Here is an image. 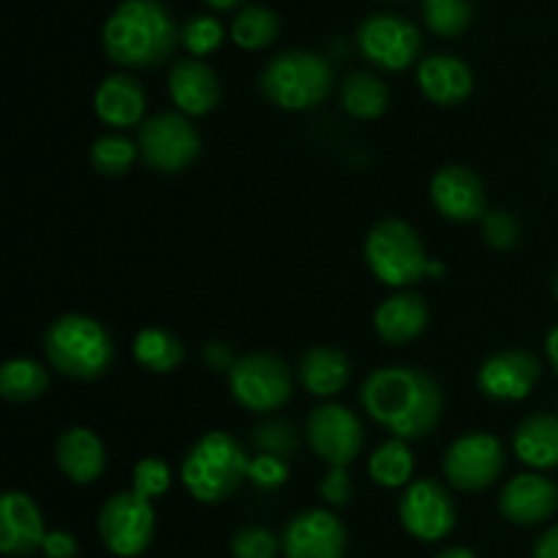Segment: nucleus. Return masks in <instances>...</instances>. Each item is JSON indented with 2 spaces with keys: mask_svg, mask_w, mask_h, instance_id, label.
Segmentation results:
<instances>
[{
  "mask_svg": "<svg viewBox=\"0 0 558 558\" xmlns=\"http://www.w3.org/2000/svg\"><path fill=\"white\" fill-rule=\"evenodd\" d=\"M360 401L371 420L403 441L425 439L439 425L445 407L439 381L409 365L374 371L360 390Z\"/></svg>",
  "mask_w": 558,
  "mask_h": 558,
  "instance_id": "nucleus-1",
  "label": "nucleus"
},
{
  "mask_svg": "<svg viewBox=\"0 0 558 558\" xmlns=\"http://www.w3.org/2000/svg\"><path fill=\"white\" fill-rule=\"evenodd\" d=\"M104 52L123 69H153L172 54L180 27L161 0H123L101 33Z\"/></svg>",
  "mask_w": 558,
  "mask_h": 558,
  "instance_id": "nucleus-2",
  "label": "nucleus"
},
{
  "mask_svg": "<svg viewBox=\"0 0 558 558\" xmlns=\"http://www.w3.org/2000/svg\"><path fill=\"white\" fill-rule=\"evenodd\" d=\"M251 458L227 430H210L202 436L183 458L180 477L185 490L202 505L227 501L248 480Z\"/></svg>",
  "mask_w": 558,
  "mask_h": 558,
  "instance_id": "nucleus-3",
  "label": "nucleus"
},
{
  "mask_svg": "<svg viewBox=\"0 0 558 558\" xmlns=\"http://www.w3.org/2000/svg\"><path fill=\"white\" fill-rule=\"evenodd\" d=\"M44 352L52 368L80 381L101 379L114 360V347L101 322L85 314H63L44 332Z\"/></svg>",
  "mask_w": 558,
  "mask_h": 558,
  "instance_id": "nucleus-4",
  "label": "nucleus"
},
{
  "mask_svg": "<svg viewBox=\"0 0 558 558\" xmlns=\"http://www.w3.org/2000/svg\"><path fill=\"white\" fill-rule=\"evenodd\" d=\"M365 262L385 287L407 289L428 276H441L445 267L425 251L423 240L401 218H385L365 238Z\"/></svg>",
  "mask_w": 558,
  "mask_h": 558,
  "instance_id": "nucleus-5",
  "label": "nucleus"
},
{
  "mask_svg": "<svg viewBox=\"0 0 558 558\" xmlns=\"http://www.w3.org/2000/svg\"><path fill=\"white\" fill-rule=\"evenodd\" d=\"M259 87L276 107L287 112L314 109L330 96L332 69L322 54L305 49H289L276 54L259 76Z\"/></svg>",
  "mask_w": 558,
  "mask_h": 558,
  "instance_id": "nucleus-6",
  "label": "nucleus"
},
{
  "mask_svg": "<svg viewBox=\"0 0 558 558\" xmlns=\"http://www.w3.org/2000/svg\"><path fill=\"white\" fill-rule=\"evenodd\" d=\"M140 156L161 174H178L189 169L202 153V136L183 112H161L140 125Z\"/></svg>",
  "mask_w": 558,
  "mask_h": 558,
  "instance_id": "nucleus-7",
  "label": "nucleus"
},
{
  "mask_svg": "<svg viewBox=\"0 0 558 558\" xmlns=\"http://www.w3.org/2000/svg\"><path fill=\"white\" fill-rule=\"evenodd\" d=\"M229 390L248 412H276L292 398V374L276 354H245L229 371Z\"/></svg>",
  "mask_w": 558,
  "mask_h": 558,
  "instance_id": "nucleus-8",
  "label": "nucleus"
},
{
  "mask_svg": "<svg viewBox=\"0 0 558 558\" xmlns=\"http://www.w3.org/2000/svg\"><path fill=\"white\" fill-rule=\"evenodd\" d=\"M98 534L104 548L118 558H136L156 537V510L134 490L114 494L98 512Z\"/></svg>",
  "mask_w": 558,
  "mask_h": 558,
  "instance_id": "nucleus-9",
  "label": "nucleus"
},
{
  "mask_svg": "<svg viewBox=\"0 0 558 558\" xmlns=\"http://www.w3.org/2000/svg\"><path fill=\"white\" fill-rule=\"evenodd\" d=\"M441 466L452 488L485 490L505 472V447L490 434H466L447 447Z\"/></svg>",
  "mask_w": 558,
  "mask_h": 558,
  "instance_id": "nucleus-10",
  "label": "nucleus"
},
{
  "mask_svg": "<svg viewBox=\"0 0 558 558\" xmlns=\"http://www.w3.org/2000/svg\"><path fill=\"white\" fill-rule=\"evenodd\" d=\"M357 47L376 69L407 71L420 54V33L403 16L374 14L357 27Z\"/></svg>",
  "mask_w": 558,
  "mask_h": 558,
  "instance_id": "nucleus-11",
  "label": "nucleus"
},
{
  "mask_svg": "<svg viewBox=\"0 0 558 558\" xmlns=\"http://www.w3.org/2000/svg\"><path fill=\"white\" fill-rule=\"evenodd\" d=\"M311 450L316 458L330 466H349L363 452L365 434L357 414L349 412L341 403H322L311 412L305 425Z\"/></svg>",
  "mask_w": 558,
  "mask_h": 558,
  "instance_id": "nucleus-12",
  "label": "nucleus"
},
{
  "mask_svg": "<svg viewBox=\"0 0 558 558\" xmlns=\"http://www.w3.org/2000/svg\"><path fill=\"white\" fill-rule=\"evenodd\" d=\"M403 529L420 543H439L450 537L458 523L456 501L434 480H414L398 505Z\"/></svg>",
  "mask_w": 558,
  "mask_h": 558,
  "instance_id": "nucleus-13",
  "label": "nucleus"
},
{
  "mask_svg": "<svg viewBox=\"0 0 558 558\" xmlns=\"http://www.w3.org/2000/svg\"><path fill=\"white\" fill-rule=\"evenodd\" d=\"M347 529L327 510H305L287 523L281 550L287 558H343Z\"/></svg>",
  "mask_w": 558,
  "mask_h": 558,
  "instance_id": "nucleus-14",
  "label": "nucleus"
},
{
  "mask_svg": "<svg viewBox=\"0 0 558 558\" xmlns=\"http://www.w3.org/2000/svg\"><path fill=\"white\" fill-rule=\"evenodd\" d=\"M539 376H543V363L532 352L507 349L485 360L477 374V385L480 392L490 401L515 403L532 396Z\"/></svg>",
  "mask_w": 558,
  "mask_h": 558,
  "instance_id": "nucleus-15",
  "label": "nucleus"
},
{
  "mask_svg": "<svg viewBox=\"0 0 558 558\" xmlns=\"http://www.w3.org/2000/svg\"><path fill=\"white\" fill-rule=\"evenodd\" d=\"M430 202L447 221L472 223L485 218V185L463 163H450L434 174Z\"/></svg>",
  "mask_w": 558,
  "mask_h": 558,
  "instance_id": "nucleus-16",
  "label": "nucleus"
},
{
  "mask_svg": "<svg viewBox=\"0 0 558 558\" xmlns=\"http://www.w3.org/2000/svg\"><path fill=\"white\" fill-rule=\"evenodd\" d=\"M558 510V488L554 480L537 472L512 477L501 488L499 512L515 526H537Z\"/></svg>",
  "mask_w": 558,
  "mask_h": 558,
  "instance_id": "nucleus-17",
  "label": "nucleus"
},
{
  "mask_svg": "<svg viewBox=\"0 0 558 558\" xmlns=\"http://www.w3.org/2000/svg\"><path fill=\"white\" fill-rule=\"evenodd\" d=\"M47 539L44 515L36 501L22 490H9L0 499V550L11 558L36 554Z\"/></svg>",
  "mask_w": 558,
  "mask_h": 558,
  "instance_id": "nucleus-18",
  "label": "nucleus"
},
{
  "mask_svg": "<svg viewBox=\"0 0 558 558\" xmlns=\"http://www.w3.org/2000/svg\"><path fill=\"white\" fill-rule=\"evenodd\" d=\"M167 85L174 107L189 114V118L210 114L221 101V80L199 58L174 60V65L169 69Z\"/></svg>",
  "mask_w": 558,
  "mask_h": 558,
  "instance_id": "nucleus-19",
  "label": "nucleus"
},
{
  "mask_svg": "<svg viewBox=\"0 0 558 558\" xmlns=\"http://www.w3.org/2000/svg\"><path fill=\"white\" fill-rule=\"evenodd\" d=\"M417 85L428 101L439 104V107H458L472 96L474 74L461 58L430 54L420 63Z\"/></svg>",
  "mask_w": 558,
  "mask_h": 558,
  "instance_id": "nucleus-20",
  "label": "nucleus"
},
{
  "mask_svg": "<svg viewBox=\"0 0 558 558\" xmlns=\"http://www.w3.org/2000/svg\"><path fill=\"white\" fill-rule=\"evenodd\" d=\"M430 311L420 294L401 292L392 298L381 300V305L374 314L376 336L390 347H407L414 338H420L428 327Z\"/></svg>",
  "mask_w": 558,
  "mask_h": 558,
  "instance_id": "nucleus-21",
  "label": "nucleus"
},
{
  "mask_svg": "<svg viewBox=\"0 0 558 558\" xmlns=\"http://www.w3.org/2000/svg\"><path fill=\"white\" fill-rule=\"evenodd\" d=\"M58 469L74 485H93L107 469L104 441L90 428H69L60 434L54 447Z\"/></svg>",
  "mask_w": 558,
  "mask_h": 558,
  "instance_id": "nucleus-22",
  "label": "nucleus"
},
{
  "mask_svg": "<svg viewBox=\"0 0 558 558\" xmlns=\"http://www.w3.org/2000/svg\"><path fill=\"white\" fill-rule=\"evenodd\" d=\"M96 114L109 129H131L145 114V90L131 74H109L96 90Z\"/></svg>",
  "mask_w": 558,
  "mask_h": 558,
  "instance_id": "nucleus-23",
  "label": "nucleus"
},
{
  "mask_svg": "<svg viewBox=\"0 0 558 558\" xmlns=\"http://www.w3.org/2000/svg\"><path fill=\"white\" fill-rule=\"evenodd\" d=\"M352 379V363L336 347H314L300 360V381L311 396L330 398L347 390Z\"/></svg>",
  "mask_w": 558,
  "mask_h": 558,
  "instance_id": "nucleus-24",
  "label": "nucleus"
},
{
  "mask_svg": "<svg viewBox=\"0 0 558 558\" xmlns=\"http://www.w3.org/2000/svg\"><path fill=\"white\" fill-rule=\"evenodd\" d=\"M518 461L532 469L558 466V417L556 414H532L523 420L512 439Z\"/></svg>",
  "mask_w": 558,
  "mask_h": 558,
  "instance_id": "nucleus-25",
  "label": "nucleus"
},
{
  "mask_svg": "<svg viewBox=\"0 0 558 558\" xmlns=\"http://www.w3.org/2000/svg\"><path fill=\"white\" fill-rule=\"evenodd\" d=\"M134 357L142 368L153 371V374H169L183 365L185 349L174 332L161 330V327H145L134 338Z\"/></svg>",
  "mask_w": 558,
  "mask_h": 558,
  "instance_id": "nucleus-26",
  "label": "nucleus"
},
{
  "mask_svg": "<svg viewBox=\"0 0 558 558\" xmlns=\"http://www.w3.org/2000/svg\"><path fill=\"white\" fill-rule=\"evenodd\" d=\"M49 387L47 368L38 360L14 357L0 368V396L11 403H31Z\"/></svg>",
  "mask_w": 558,
  "mask_h": 558,
  "instance_id": "nucleus-27",
  "label": "nucleus"
},
{
  "mask_svg": "<svg viewBox=\"0 0 558 558\" xmlns=\"http://www.w3.org/2000/svg\"><path fill=\"white\" fill-rule=\"evenodd\" d=\"M341 104L352 118L376 120L387 112L390 90H387V85L379 76L357 71V74L347 76V82H343Z\"/></svg>",
  "mask_w": 558,
  "mask_h": 558,
  "instance_id": "nucleus-28",
  "label": "nucleus"
},
{
  "mask_svg": "<svg viewBox=\"0 0 558 558\" xmlns=\"http://www.w3.org/2000/svg\"><path fill=\"white\" fill-rule=\"evenodd\" d=\"M368 472L376 485L381 488H403L412 485L414 474V456L412 447L403 439H390L381 447H376L368 461Z\"/></svg>",
  "mask_w": 558,
  "mask_h": 558,
  "instance_id": "nucleus-29",
  "label": "nucleus"
},
{
  "mask_svg": "<svg viewBox=\"0 0 558 558\" xmlns=\"http://www.w3.org/2000/svg\"><path fill=\"white\" fill-rule=\"evenodd\" d=\"M278 31H281V22H278V16L267 5H248V9H243L234 16L232 41L240 49L256 52V49L270 47L278 38Z\"/></svg>",
  "mask_w": 558,
  "mask_h": 558,
  "instance_id": "nucleus-30",
  "label": "nucleus"
},
{
  "mask_svg": "<svg viewBox=\"0 0 558 558\" xmlns=\"http://www.w3.org/2000/svg\"><path fill=\"white\" fill-rule=\"evenodd\" d=\"M140 145L123 134H104L90 147V167L104 178H120L136 161Z\"/></svg>",
  "mask_w": 558,
  "mask_h": 558,
  "instance_id": "nucleus-31",
  "label": "nucleus"
},
{
  "mask_svg": "<svg viewBox=\"0 0 558 558\" xmlns=\"http://www.w3.org/2000/svg\"><path fill=\"white\" fill-rule=\"evenodd\" d=\"M423 20L436 36L456 38L472 22L469 0H423Z\"/></svg>",
  "mask_w": 558,
  "mask_h": 558,
  "instance_id": "nucleus-32",
  "label": "nucleus"
},
{
  "mask_svg": "<svg viewBox=\"0 0 558 558\" xmlns=\"http://www.w3.org/2000/svg\"><path fill=\"white\" fill-rule=\"evenodd\" d=\"M251 441H254L262 456H276L283 458V461L294 458L300 450L298 430L287 420H265V423H259L251 434Z\"/></svg>",
  "mask_w": 558,
  "mask_h": 558,
  "instance_id": "nucleus-33",
  "label": "nucleus"
},
{
  "mask_svg": "<svg viewBox=\"0 0 558 558\" xmlns=\"http://www.w3.org/2000/svg\"><path fill=\"white\" fill-rule=\"evenodd\" d=\"M180 44H183L194 58H205V54L216 52L223 44L221 22L210 14L191 16V20L180 27Z\"/></svg>",
  "mask_w": 558,
  "mask_h": 558,
  "instance_id": "nucleus-34",
  "label": "nucleus"
},
{
  "mask_svg": "<svg viewBox=\"0 0 558 558\" xmlns=\"http://www.w3.org/2000/svg\"><path fill=\"white\" fill-rule=\"evenodd\" d=\"M172 485V469L161 461V458H142L134 466V477H131V490L140 499L153 501L163 496Z\"/></svg>",
  "mask_w": 558,
  "mask_h": 558,
  "instance_id": "nucleus-35",
  "label": "nucleus"
},
{
  "mask_svg": "<svg viewBox=\"0 0 558 558\" xmlns=\"http://www.w3.org/2000/svg\"><path fill=\"white\" fill-rule=\"evenodd\" d=\"M281 550V539L262 526H243L232 537L234 558H276Z\"/></svg>",
  "mask_w": 558,
  "mask_h": 558,
  "instance_id": "nucleus-36",
  "label": "nucleus"
},
{
  "mask_svg": "<svg viewBox=\"0 0 558 558\" xmlns=\"http://www.w3.org/2000/svg\"><path fill=\"white\" fill-rule=\"evenodd\" d=\"M289 480V466L283 458H276V456H256L251 458L248 463V483L254 485L256 490H265V494H270V490H278L283 488Z\"/></svg>",
  "mask_w": 558,
  "mask_h": 558,
  "instance_id": "nucleus-37",
  "label": "nucleus"
},
{
  "mask_svg": "<svg viewBox=\"0 0 558 558\" xmlns=\"http://www.w3.org/2000/svg\"><path fill=\"white\" fill-rule=\"evenodd\" d=\"M483 234L485 243L496 251H507L518 243L521 238V227L510 213H485L483 218Z\"/></svg>",
  "mask_w": 558,
  "mask_h": 558,
  "instance_id": "nucleus-38",
  "label": "nucleus"
},
{
  "mask_svg": "<svg viewBox=\"0 0 558 558\" xmlns=\"http://www.w3.org/2000/svg\"><path fill=\"white\" fill-rule=\"evenodd\" d=\"M319 494L327 505L347 507L352 499V480H349L347 466H330V472L322 477Z\"/></svg>",
  "mask_w": 558,
  "mask_h": 558,
  "instance_id": "nucleus-39",
  "label": "nucleus"
},
{
  "mask_svg": "<svg viewBox=\"0 0 558 558\" xmlns=\"http://www.w3.org/2000/svg\"><path fill=\"white\" fill-rule=\"evenodd\" d=\"M41 550L47 558H76V554H80V543H76L74 534L69 532H47Z\"/></svg>",
  "mask_w": 558,
  "mask_h": 558,
  "instance_id": "nucleus-40",
  "label": "nucleus"
},
{
  "mask_svg": "<svg viewBox=\"0 0 558 558\" xmlns=\"http://www.w3.org/2000/svg\"><path fill=\"white\" fill-rule=\"evenodd\" d=\"M205 363L210 365L213 371H232V365L238 360L232 357V349L227 347L223 341H210L205 347Z\"/></svg>",
  "mask_w": 558,
  "mask_h": 558,
  "instance_id": "nucleus-41",
  "label": "nucleus"
},
{
  "mask_svg": "<svg viewBox=\"0 0 558 558\" xmlns=\"http://www.w3.org/2000/svg\"><path fill=\"white\" fill-rule=\"evenodd\" d=\"M534 558H558V523L539 534L534 543Z\"/></svg>",
  "mask_w": 558,
  "mask_h": 558,
  "instance_id": "nucleus-42",
  "label": "nucleus"
},
{
  "mask_svg": "<svg viewBox=\"0 0 558 558\" xmlns=\"http://www.w3.org/2000/svg\"><path fill=\"white\" fill-rule=\"evenodd\" d=\"M545 349H548V360H550V365H554V371L558 374V325L548 332V338H545Z\"/></svg>",
  "mask_w": 558,
  "mask_h": 558,
  "instance_id": "nucleus-43",
  "label": "nucleus"
},
{
  "mask_svg": "<svg viewBox=\"0 0 558 558\" xmlns=\"http://www.w3.org/2000/svg\"><path fill=\"white\" fill-rule=\"evenodd\" d=\"M202 3H207L210 9H216V11H232V9H238L243 0H202Z\"/></svg>",
  "mask_w": 558,
  "mask_h": 558,
  "instance_id": "nucleus-44",
  "label": "nucleus"
},
{
  "mask_svg": "<svg viewBox=\"0 0 558 558\" xmlns=\"http://www.w3.org/2000/svg\"><path fill=\"white\" fill-rule=\"evenodd\" d=\"M434 558H477V556H474L469 548H447L441 550V554H436Z\"/></svg>",
  "mask_w": 558,
  "mask_h": 558,
  "instance_id": "nucleus-45",
  "label": "nucleus"
},
{
  "mask_svg": "<svg viewBox=\"0 0 558 558\" xmlns=\"http://www.w3.org/2000/svg\"><path fill=\"white\" fill-rule=\"evenodd\" d=\"M554 292H556V300H558V272H556V281H554Z\"/></svg>",
  "mask_w": 558,
  "mask_h": 558,
  "instance_id": "nucleus-46",
  "label": "nucleus"
}]
</instances>
